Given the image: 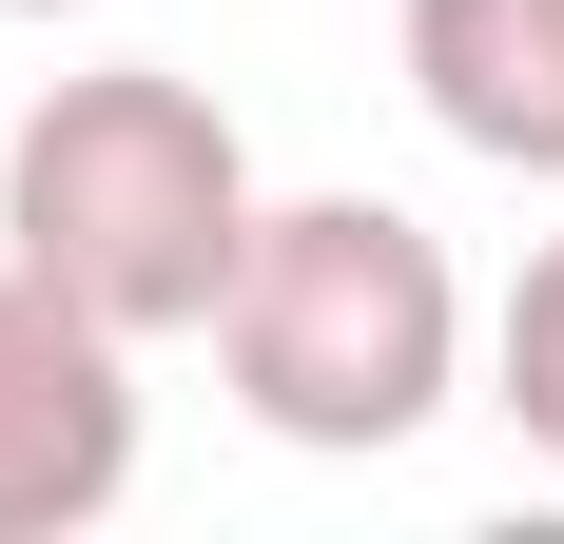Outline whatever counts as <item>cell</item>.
<instances>
[{
  "instance_id": "cell-1",
  "label": "cell",
  "mask_w": 564,
  "mask_h": 544,
  "mask_svg": "<svg viewBox=\"0 0 564 544\" xmlns=\"http://www.w3.org/2000/svg\"><path fill=\"white\" fill-rule=\"evenodd\" d=\"M253 137L215 117V78H175V58H78L20 98L0 137V253L40 272L58 312H98L117 350H175V330H215L234 253H253Z\"/></svg>"
},
{
  "instance_id": "cell-2",
  "label": "cell",
  "mask_w": 564,
  "mask_h": 544,
  "mask_svg": "<svg viewBox=\"0 0 564 544\" xmlns=\"http://www.w3.org/2000/svg\"><path fill=\"white\" fill-rule=\"evenodd\" d=\"M215 370H234V409L273 447L370 467L429 409H467V272L390 195H273L253 253H234V292H215Z\"/></svg>"
},
{
  "instance_id": "cell-3",
  "label": "cell",
  "mask_w": 564,
  "mask_h": 544,
  "mask_svg": "<svg viewBox=\"0 0 564 544\" xmlns=\"http://www.w3.org/2000/svg\"><path fill=\"white\" fill-rule=\"evenodd\" d=\"M137 487V350L0 253V544H78Z\"/></svg>"
},
{
  "instance_id": "cell-4",
  "label": "cell",
  "mask_w": 564,
  "mask_h": 544,
  "mask_svg": "<svg viewBox=\"0 0 564 544\" xmlns=\"http://www.w3.org/2000/svg\"><path fill=\"white\" fill-rule=\"evenodd\" d=\"M409 98L448 156L564 195V0H409Z\"/></svg>"
},
{
  "instance_id": "cell-5",
  "label": "cell",
  "mask_w": 564,
  "mask_h": 544,
  "mask_svg": "<svg viewBox=\"0 0 564 544\" xmlns=\"http://www.w3.org/2000/svg\"><path fill=\"white\" fill-rule=\"evenodd\" d=\"M487 409H507V428L564 467V233L507 272V312H487Z\"/></svg>"
},
{
  "instance_id": "cell-6",
  "label": "cell",
  "mask_w": 564,
  "mask_h": 544,
  "mask_svg": "<svg viewBox=\"0 0 564 544\" xmlns=\"http://www.w3.org/2000/svg\"><path fill=\"white\" fill-rule=\"evenodd\" d=\"M0 20H78V0H0Z\"/></svg>"
}]
</instances>
